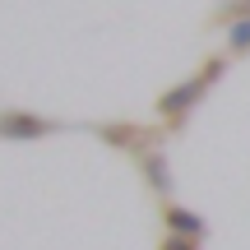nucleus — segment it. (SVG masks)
<instances>
[{
	"instance_id": "obj_4",
	"label": "nucleus",
	"mask_w": 250,
	"mask_h": 250,
	"mask_svg": "<svg viewBox=\"0 0 250 250\" xmlns=\"http://www.w3.org/2000/svg\"><path fill=\"white\" fill-rule=\"evenodd\" d=\"M139 167H144V176L153 181V190H158V195H171V171H167V158H162V153H139Z\"/></svg>"
},
{
	"instance_id": "obj_5",
	"label": "nucleus",
	"mask_w": 250,
	"mask_h": 250,
	"mask_svg": "<svg viewBox=\"0 0 250 250\" xmlns=\"http://www.w3.org/2000/svg\"><path fill=\"white\" fill-rule=\"evenodd\" d=\"M227 46H232L236 56L250 51V14H241V19H232V23H227Z\"/></svg>"
},
{
	"instance_id": "obj_6",
	"label": "nucleus",
	"mask_w": 250,
	"mask_h": 250,
	"mask_svg": "<svg viewBox=\"0 0 250 250\" xmlns=\"http://www.w3.org/2000/svg\"><path fill=\"white\" fill-rule=\"evenodd\" d=\"M162 250H199V241H186V236H167Z\"/></svg>"
},
{
	"instance_id": "obj_2",
	"label": "nucleus",
	"mask_w": 250,
	"mask_h": 250,
	"mask_svg": "<svg viewBox=\"0 0 250 250\" xmlns=\"http://www.w3.org/2000/svg\"><path fill=\"white\" fill-rule=\"evenodd\" d=\"M56 125L42 116H23V111H5L0 116V139H37V134H51Z\"/></svg>"
},
{
	"instance_id": "obj_3",
	"label": "nucleus",
	"mask_w": 250,
	"mask_h": 250,
	"mask_svg": "<svg viewBox=\"0 0 250 250\" xmlns=\"http://www.w3.org/2000/svg\"><path fill=\"white\" fill-rule=\"evenodd\" d=\"M167 227H171V236H186V241H199V236L208 232V223L195 208H176V204L167 208Z\"/></svg>"
},
{
	"instance_id": "obj_1",
	"label": "nucleus",
	"mask_w": 250,
	"mask_h": 250,
	"mask_svg": "<svg viewBox=\"0 0 250 250\" xmlns=\"http://www.w3.org/2000/svg\"><path fill=\"white\" fill-rule=\"evenodd\" d=\"M223 70H227V61H208L204 70L195 74V79H186V83H176L171 93H162V98H158V111H162V116H167L171 125H181V121L190 116V111L199 107V98L213 88V79H218Z\"/></svg>"
}]
</instances>
